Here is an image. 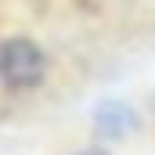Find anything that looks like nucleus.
Returning <instances> with one entry per match:
<instances>
[{
  "instance_id": "1",
  "label": "nucleus",
  "mask_w": 155,
  "mask_h": 155,
  "mask_svg": "<svg viewBox=\"0 0 155 155\" xmlns=\"http://www.w3.org/2000/svg\"><path fill=\"white\" fill-rule=\"evenodd\" d=\"M47 79V54L29 36L0 40V83L7 90H36Z\"/></svg>"
},
{
  "instance_id": "2",
  "label": "nucleus",
  "mask_w": 155,
  "mask_h": 155,
  "mask_svg": "<svg viewBox=\"0 0 155 155\" xmlns=\"http://www.w3.org/2000/svg\"><path fill=\"white\" fill-rule=\"evenodd\" d=\"M76 155H112L108 148H101V144H90V148H79Z\"/></svg>"
}]
</instances>
